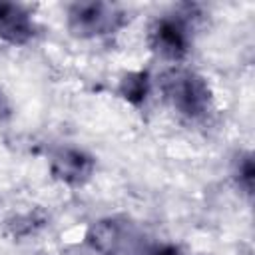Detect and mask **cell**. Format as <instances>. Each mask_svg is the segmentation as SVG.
I'll list each match as a JSON object with an SVG mask.
<instances>
[{
	"label": "cell",
	"instance_id": "1",
	"mask_svg": "<svg viewBox=\"0 0 255 255\" xmlns=\"http://www.w3.org/2000/svg\"><path fill=\"white\" fill-rule=\"evenodd\" d=\"M159 88L169 106L181 116L201 118L211 106V90L203 76L187 68H169L159 78Z\"/></svg>",
	"mask_w": 255,
	"mask_h": 255
},
{
	"label": "cell",
	"instance_id": "2",
	"mask_svg": "<svg viewBox=\"0 0 255 255\" xmlns=\"http://www.w3.org/2000/svg\"><path fill=\"white\" fill-rule=\"evenodd\" d=\"M128 22L126 10L108 2H76L68 8V30L76 38L116 34Z\"/></svg>",
	"mask_w": 255,
	"mask_h": 255
},
{
	"label": "cell",
	"instance_id": "3",
	"mask_svg": "<svg viewBox=\"0 0 255 255\" xmlns=\"http://www.w3.org/2000/svg\"><path fill=\"white\" fill-rule=\"evenodd\" d=\"M151 48L167 60H183L189 52V28L181 16L159 18L149 34Z\"/></svg>",
	"mask_w": 255,
	"mask_h": 255
},
{
	"label": "cell",
	"instance_id": "4",
	"mask_svg": "<svg viewBox=\"0 0 255 255\" xmlns=\"http://www.w3.org/2000/svg\"><path fill=\"white\" fill-rule=\"evenodd\" d=\"M96 167V159L78 147H62L50 159V173L54 179L78 187L90 181Z\"/></svg>",
	"mask_w": 255,
	"mask_h": 255
},
{
	"label": "cell",
	"instance_id": "5",
	"mask_svg": "<svg viewBox=\"0 0 255 255\" xmlns=\"http://www.w3.org/2000/svg\"><path fill=\"white\" fill-rule=\"evenodd\" d=\"M36 34L30 12L14 2H0V38L12 46L28 44Z\"/></svg>",
	"mask_w": 255,
	"mask_h": 255
},
{
	"label": "cell",
	"instance_id": "6",
	"mask_svg": "<svg viewBox=\"0 0 255 255\" xmlns=\"http://www.w3.org/2000/svg\"><path fill=\"white\" fill-rule=\"evenodd\" d=\"M128 229L116 217H104L90 225L86 243L100 255H120L126 249Z\"/></svg>",
	"mask_w": 255,
	"mask_h": 255
},
{
	"label": "cell",
	"instance_id": "7",
	"mask_svg": "<svg viewBox=\"0 0 255 255\" xmlns=\"http://www.w3.org/2000/svg\"><path fill=\"white\" fill-rule=\"evenodd\" d=\"M118 94L131 106H139L145 102L149 94V74L147 72H128L118 86Z\"/></svg>",
	"mask_w": 255,
	"mask_h": 255
},
{
	"label": "cell",
	"instance_id": "8",
	"mask_svg": "<svg viewBox=\"0 0 255 255\" xmlns=\"http://www.w3.org/2000/svg\"><path fill=\"white\" fill-rule=\"evenodd\" d=\"M233 175H235L237 185H239L247 195H251V191H253V175H255V169H253V157H251L249 151L237 155L235 165H233Z\"/></svg>",
	"mask_w": 255,
	"mask_h": 255
},
{
	"label": "cell",
	"instance_id": "9",
	"mask_svg": "<svg viewBox=\"0 0 255 255\" xmlns=\"http://www.w3.org/2000/svg\"><path fill=\"white\" fill-rule=\"evenodd\" d=\"M44 223H46V219H44L42 215L26 213V215H18V217L12 219L8 225H10L14 237H28V235L36 233Z\"/></svg>",
	"mask_w": 255,
	"mask_h": 255
},
{
	"label": "cell",
	"instance_id": "10",
	"mask_svg": "<svg viewBox=\"0 0 255 255\" xmlns=\"http://www.w3.org/2000/svg\"><path fill=\"white\" fill-rule=\"evenodd\" d=\"M10 116H12V106L6 98V94L0 90V122H6Z\"/></svg>",
	"mask_w": 255,
	"mask_h": 255
}]
</instances>
